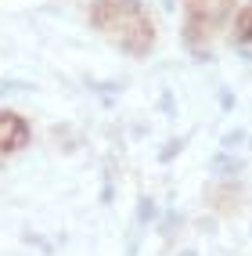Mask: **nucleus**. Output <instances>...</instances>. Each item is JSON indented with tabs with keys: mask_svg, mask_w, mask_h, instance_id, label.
<instances>
[{
	"mask_svg": "<svg viewBox=\"0 0 252 256\" xmlns=\"http://www.w3.org/2000/svg\"><path fill=\"white\" fill-rule=\"evenodd\" d=\"M94 26L105 32L112 44L123 50H148L151 44V22L133 0H97L94 8Z\"/></svg>",
	"mask_w": 252,
	"mask_h": 256,
	"instance_id": "obj_1",
	"label": "nucleus"
},
{
	"mask_svg": "<svg viewBox=\"0 0 252 256\" xmlns=\"http://www.w3.org/2000/svg\"><path fill=\"white\" fill-rule=\"evenodd\" d=\"M234 0H188V32L195 29H216V22L231 11Z\"/></svg>",
	"mask_w": 252,
	"mask_h": 256,
	"instance_id": "obj_2",
	"label": "nucleus"
}]
</instances>
